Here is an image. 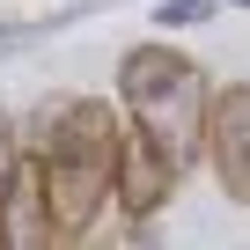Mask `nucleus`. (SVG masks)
Here are the masks:
<instances>
[{
    "label": "nucleus",
    "instance_id": "nucleus-3",
    "mask_svg": "<svg viewBox=\"0 0 250 250\" xmlns=\"http://www.w3.org/2000/svg\"><path fill=\"white\" fill-rule=\"evenodd\" d=\"M199 147H206V162H213L221 199H228V206H250V81H221V88H206Z\"/></svg>",
    "mask_w": 250,
    "mask_h": 250
},
{
    "label": "nucleus",
    "instance_id": "nucleus-2",
    "mask_svg": "<svg viewBox=\"0 0 250 250\" xmlns=\"http://www.w3.org/2000/svg\"><path fill=\"white\" fill-rule=\"evenodd\" d=\"M118 103H125V125H140L177 169L191 162L199 118H206V74H199L191 52H177V44H133L118 59Z\"/></svg>",
    "mask_w": 250,
    "mask_h": 250
},
{
    "label": "nucleus",
    "instance_id": "nucleus-4",
    "mask_svg": "<svg viewBox=\"0 0 250 250\" xmlns=\"http://www.w3.org/2000/svg\"><path fill=\"white\" fill-rule=\"evenodd\" d=\"M177 184H184V169L140 133V125L118 118V155H110V199H118V213L125 221H155L177 199Z\"/></svg>",
    "mask_w": 250,
    "mask_h": 250
},
{
    "label": "nucleus",
    "instance_id": "nucleus-9",
    "mask_svg": "<svg viewBox=\"0 0 250 250\" xmlns=\"http://www.w3.org/2000/svg\"><path fill=\"white\" fill-rule=\"evenodd\" d=\"M228 8H250V0H228Z\"/></svg>",
    "mask_w": 250,
    "mask_h": 250
},
{
    "label": "nucleus",
    "instance_id": "nucleus-7",
    "mask_svg": "<svg viewBox=\"0 0 250 250\" xmlns=\"http://www.w3.org/2000/svg\"><path fill=\"white\" fill-rule=\"evenodd\" d=\"M15 155H22V133H15V118H8V110H0V177H8V169H15Z\"/></svg>",
    "mask_w": 250,
    "mask_h": 250
},
{
    "label": "nucleus",
    "instance_id": "nucleus-1",
    "mask_svg": "<svg viewBox=\"0 0 250 250\" xmlns=\"http://www.w3.org/2000/svg\"><path fill=\"white\" fill-rule=\"evenodd\" d=\"M110 155H118V110L103 96H44L30 118V162L52 206L59 243H81L110 199Z\"/></svg>",
    "mask_w": 250,
    "mask_h": 250
},
{
    "label": "nucleus",
    "instance_id": "nucleus-10",
    "mask_svg": "<svg viewBox=\"0 0 250 250\" xmlns=\"http://www.w3.org/2000/svg\"><path fill=\"white\" fill-rule=\"evenodd\" d=\"M66 250H74V243H66Z\"/></svg>",
    "mask_w": 250,
    "mask_h": 250
},
{
    "label": "nucleus",
    "instance_id": "nucleus-8",
    "mask_svg": "<svg viewBox=\"0 0 250 250\" xmlns=\"http://www.w3.org/2000/svg\"><path fill=\"white\" fill-rule=\"evenodd\" d=\"M37 22H8V15H0V44H8V37H30Z\"/></svg>",
    "mask_w": 250,
    "mask_h": 250
},
{
    "label": "nucleus",
    "instance_id": "nucleus-5",
    "mask_svg": "<svg viewBox=\"0 0 250 250\" xmlns=\"http://www.w3.org/2000/svg\"><path fill=\"white\" fill-rule=\"evenodd\" d=\"M0 250H66L59 228H52V206H44V184H37L30 155H15V169L0 177Z\"/></svg>",
    "mask_w": 250,
    "mask_h": 250
},
{
    "label": "nucleus",
    "instance_id": "nucleus-6",
    "mask_svg": "<svg viewBox=\"0 0 250 250\" xmlns=\"http://www.w3.org/2000/svg\"><path fill=\"white\" fill-rule=\"evenodd\" d=\"M213 22V0H155V30H199Z\"/></svg>",
    "mask_w": 250,
    "mask_h": 250
}]
</instances>
